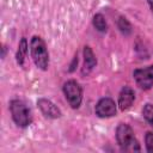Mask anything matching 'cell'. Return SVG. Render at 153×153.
<instances>
[{
	"label": "cell",
	"instance_id": "cell-2",
	"mask_svg": "<svg viewBox=\"0 0 153 153\" xmlns=\"http://www.w3.org/2000/svg\"><path fill=\"white\" fill-rule=\"evenodd\" d=\"M30 53L35 66L41 71H47L49 67V51L42 37L32 36L30 41Z\"/></svg>",
	"mask_w": 153,
	"mask_h": 153
},
{
	"label": "cell",
	"instance_id": "cell-7",
	"mask_svg": "<svg viewBox=\"0 0 153 153\" xmlns=\"http://www.w3.org/2000/svg\"><path fill=\"white\" fill-rule=\"evenodd\" d=\"M37 108L39 109L42 115L47 118L56 120V118H60L62 116V111L60 110V108L48 98H38L37 99Z\"/></svg>",
	"mask_w": 153,
	"mask_h": 153
},
{
	"label": "cell",
	"instance_id": "cell-9",
	"mask_svg": "<svg viewBox=\"0 0 153 153\" xmlns=\"http://www.w3.org/2000/svg\"><path fill=\"white\" fill-rule=\"evenodd\" d=\"M82 57H84V63H82V68H81V74L85 76V75H88L97 66V57L90 45L84 47Z\"/></svg>",
	"mask_w": 153,
	"mask_h": 153
},
{
	"label": "cell",
	"instance_id": "cell-8",
	"mask_svg": "<svg viewBox=\"0 0 153 153\" xmlns=\"http://www.w3.org/2000/svg\"><path fill=\"white\" fill-rule=\"evenodd\" d=\"M135 100V92L130 86H123L118 93V103L117 106L121 111H126L131 108Z\"/></svg>",
	"mask_w": 153,
	"mask_h": 153
},
{
	"label": "cell",
	"instance_id": "cell-4",
	"mask_svg": "<svg viewBox=\"0 0 153 153\" xmlns=\"http://www.w3.org/2000/svg\"><path fill=\"white\" fill-rule=\"evenodd\" d=\"M62 91H63V94H65L67 103L71 105L72 109H78L81 105L82 88L76 80L69 79V80L65 81L63 86H62Z\"/></svg>",
	"mask_w": 153,
	"mask_h": 153
},
{
	"label": "cell",
	"instance_id": "cell-1",
	"mask_svg": "<svg viewBox=\"0 0 153 153\" xmlns=\"http://www.w3.org/2000/svg\"><path fill=\"white\" fill-rule=\"evenodd\" d=\"M116 141L124 152H140L141 147L135 137L133 128L127 123H120L116 128Z\"/></svg>",
	"mask_w": 153,
	"mask_h": 153
},
{
	"label": "cell",
	"instance_id": "cell-6",
	"mask_svg": "<svg viewBox=\"0 0 153 153\" xmlns=\"http://www.w3.org/2000/svg\"><path fill=\"white\" fill-rule=\"evenodd\" d=\"M94 112L98 117L100 118H109L116 115L117 112V104L115 100L110 97H104L100 98L94 108Z\"/></svg>",
	"mask_w": 153,
	"mask_h": 153
},
{
	"label": "cell",
	"instance_id": "cell-16",
	"mask_svg": "<svg viewBox=\"0 0 153 153\" xmlns=\"http://www.w3.org/2000/svg\"><path fill=\"white\" fill-rule=\"evenodd\" d=\"M147 4H148V6H149L151 13L153 14V0H147Z\"/></svg>",
	"mask_w": 153,
	"mask_h": 153
},
{
	"label": "cell",
	"instance_id": "cell-14",
	"mask_svg": "<svg viewBox=\"0 0 153 153\" xmlns=\"http://www.w3.org/2000/svg\"><path fill=\"white\" fill-rule=\"evenodd\" d=\"M145 145H146V151L149 153H153V133L147 131L145 135Z\"/></svg>",
	"mask_w": 153,
	"mask_h": 153
},
{
	"label": "cell",
	"instance_id": "cell-15",
	"mask_svg": "<svg viewBox=\"0 0 153 153\" xmlns=\"http://www.w3.org/2000/svg\"><path fill=\"white\" fill-rule=\"evenodd\" d=\"M78 61H79V60H78V53H76V54H75V56L73 57V61H72L71 66H69V69H68V72H69V73H72V72L75 69V66L78 65Z\"/></svg>",
	"mask_w": 153,
	"mask_h": 153
},
{
	"label": "cell",
	"instance_id": "cell-3",
	"mask_svg": "<svg viewBox=\"0 0 153 153\" xmlns=\"http://www.w3.org/2000/svg\"><path fill=\"white\" fill-rule=\"evenodd\" d=\"M10 112L13 122L19 128H26L32 123V115L29 106L20 99H12L10 102Z\"/></svg>",
	"mask_w": 153,
	"mask_h": 153
},
{
	"label": "cell",
	"instance_id": "cell-13",
	"mask_svg": "<svg viewBox=\"0 0 153 153\" xmlns=\"http://www.w3.org/2000/svg\"><path fill=\"white\" fill-rule=\"evenodd\" d=\"M142 116L147 121V123L153 128V104L146 103L142 108Z\"/></svg>",
	"mask_w": 153,
	"mask_h": 153
},
{
	"label": "cell",
	"instance_id": "cell-5",
	"mask_svg": "<svg viewBox=\"0 0 153 153\" xmlns=\"http://www.w3.org/2000/svg\"><path fill=\"white\" fill-rule=\"evenodd\" d=\"M133 78L139 88L143 91H148L153 87V65L134 69Z\"/></svg>",
	"mask_w": 153,
	"mask_h": 153
},
{
	"label": "cell",
	"instance_id": "cell-10",
	"mask_svg": "<svg viewBox=\"0 0 153 153\" xmlns=\"http://www.w3.org/2000/svg\"><path fill=\"white\" fill-rule=\"evenodd\" d=\"M27 50H29L27 39L25 37H22L20 41H19V43H18V49H17V53H16V61H17V63L19 66H23L24 65V61H25Z\"/></svg>",
	"mask_w": 153,
	"mask_h": 153
},
{
	"label": "cell",
	"instance_id": "cell-17",
	"mask_svg": "<svg viewBox=\"0 0 153 153\" xmlns=\"http://www.w3.org/2000/svg\"><path fill=\"white\" fill-rule=\"evenodd\" d=\"M1 50H2V53H1V59H5V56H6V45H2Z\"/></svg>",
	"mask_w": 153,
	"mask_h": 153
},
{
	"label": "cell",
	"instance_id": "cell-12",
	"mask_svg": "<svg viewBox=\"0 0 153 153\" xmlns=\"http://www.w3.org/2000/svg\"><path fill=\"white\" fill-rule=\"evenodd\" d=\"M92 24L94 26V29L102 33H105L108 31V23L105 17L102 13H96L92 18Z\"/></svg>",
	"mask_w": 153,
	"mask_h": 153
},
{
	"label": "cell",
	"instance_id": "cell-11",
	"mask_svg": "<svg viewBox=\"0 0 153 153\" xmlns=\"http://www.w3.org/2000/svg\"><path fill=\"white\" fill-rule=\"evenodd\" d=\"M117 29L120 30V32L123 35V36H130L131 32H133V26L130 24V22L124 17V16H120L117 22Z\"/></svg>",
	"mask_w": 153,
	"mask_h": 153
}]
</instances>
